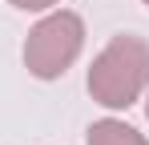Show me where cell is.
I'll return each instance as SVG.
<instances>
[{
  "instance_id": "cell-1",
  "label": "cell",
  "mask_w": 149,
  "mask_h": 145,
  "mask_svg": "<svg viewBox=\"0 0 149 145\" xmlns=\"http://www.w3.org/2000/svg\"><path fill=\"white\" fill-rule=\"evenodd\" d=\"M149 89V45L141 36H113L89 69V93L105 109H129Z\"/></svg>"
},
{
  "instance_id": "cell-2",
  "label": "cell",
  "mask_w": 149,
  "mask_h": 145,
  "mask_svg": "<svg viewBox=\"0 0 149 145\" xmlns=\"http://www.w3.org/2000/svg\"><path fill=\"white\" fill-rule=\"evenodd\" d=\"M81 45H85V20L77 12H65V8L49 12L24 40V65L32 77L56 81L81 56Z\"/></svg>"
},
{
  "instance_id": "cell-3",
  "label": "cell",
  "mask_w": 149,
  "mask_h": 145,
  "mask_svg": "<svg viewBox=\"0 0 149 145\" xmlns=\"http://www.w3.org/2000/svg\"><path fill=\"white\" fill-rule=\"evenodd\" d=\"M89 145H149L133 125H125L117 117H105L89 125Z\"/></svg>"
},
{
  "instance_id": "cell-4",
  "label": "cell",
  "mask_w": 149,
  "mask_h": 145,
  "mask_svg": "<svg viewBox=\"0 0 149 145\" xmlns=\"http://www.w3.org/2000/svg\"><path fill=\"white\" fill-rule=\"evenodd\" d=\"M16 8H24V12H40V8H52V4H61V0H12Z\"/></svg>"
},
{
  "instance_id": "cell-5",
  "label": "cell",
  "mask_w": 149,
  "mask_h": 145,
  "mask_svg": "<svg viewBox=\"0 0 149 145\" xmlns=\"http://www.w3.org/2000/svg\"><path fill=\"white\" fill-rule=\"evenodd\" d=\"M145 113H149V101H145Z\"/></svg>"
},
{
  "instance_id": "cell-6",
  "label": "cell",
  "mask_w": 149,
  "mask_h": 145,
  "mask_svg": "<svg viewBox=\"0 0 149 145\" xmlns=\"http://www.w3.org/2000/svg\"><path fill=\"white\" fill-rule=\"evenodd\" d=\"M145 8H149V0H145Z\"/></svg>"
}]
</instances>
